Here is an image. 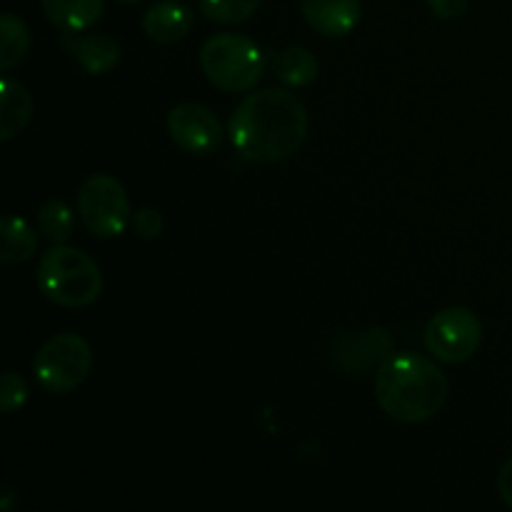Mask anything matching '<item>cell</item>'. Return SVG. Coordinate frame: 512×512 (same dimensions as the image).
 <instances>
[{"label":"cell","instance_id":"cell-1","mask_svg":"<svg viewBox=\"0 0 512 512\" xmlns=\"http://www.w3.org/2000/svg\"><path fill=\"white\" fill-rule=\"evenodd\" d=\"M310 118L303 100L283 88L250 93L235 108L228 133L245 160L280 163L293 158L308 138Z\"/></svg>","mask_w":512,"mask_h":512},{"label":"cell","instance_id":"cell-2","mask_svg":"<svg viewBox=\"0 0 512 512\" xmlns=\"http://www.w3.org/2000/svg\"><path fill=\"white\" fill-rule=\"evenodd\" d=\"M450 385L433 360L398 353L375 373V398L383 413L398 423L415 425L435 418L448 400Z\"/></svg>","mask_w":512,"mask_h":512},{"label":"cell","instance_id":"cell-3","mask_svg":"<svg viewBox=\"0 0 512 512\" xmlns=\"http://www.w3.org/2000/svg\"><path fill=\"white\" fill-rule=\"evenodd\" d=\"M35 280L50 303L70 310L88 308L103 293V273L98 263L88 253L65 243L45 250Z\"/></svg>","mask_w":512,"mask_h":512},{"label":"cell","instance_id":"cell-4","mask_svg":"<svg viewBox=\"0 0 512 512\" xmlns=\"http://www.w3.org/2000/svg\"><path fill=\"white\" fill-rule=\"evenodd\" d=\"M200 68L223 93H248L263 78L265 55L245 35L218 33L205 40L200 50Z\"/></svg>","mask_w":512,"mask_h":512},{"label":"cell","instance_id":"cell-5","mask_svg":"<svg viewBox=\"0 0 512 512\" xmlns=\"http://www.w3.org/2000/svg\"><path fill=\"white\" fill-rule=\"evenodd\" d=\"M93 370V350L75 333L53 335L35 353L33 373L40 388L50 395H68L85 383Z\"/></svg>","mask_w":512,"mask_h":512},{"label":"cell","instance_id":"cell-6","mask_svg":"<svg viewBox=\"0 0 512 512\" xmlns=\"http://www.w3.org/2000/svg\"><path fill=\"white\" fill-rule=\"evenodd\" d=\"M78 213L85 230L103 240L123 235L125 228L130 225V218H133L123 183L108 173L90 175L80 185Z\"/></svg>","mask_w":512,"mask_h":512},{"label":"cell","instance_id":"cell-7","mask_svg":"<svg viewBox=\"0 0 512 512\" xmlns=\"http://www.w3.org/2000/svg\"><path fill=\"white\" fill-rule=\"evenodd\" d=\"M483 343V323L463 305H453L433 315L425 328V348L445 365H460L473 358Z\"/></svg>","mask_w":512,"mask_h":512},{"label":"cell","instance_id":"cell-8","mask_svg":"<svg viewBox=\"0 0 512 512\" xmlns=\"http://www.w3.org/2000/svg\"><path fill=\"white\" fill-rule=\"evenodd\" d=\"M168 133L178 148L193 155H210L223 143V123L200 103H180L168 115Z\"/></svg>","mask_w":512,"mask_h":512},{"label":"cell","instance_id":"cell-9","mask_svg":"<svg viewBox=\"0 0 512 512\" xmlns=\"http://www.w3.org/2000/svg\"><path fill=\"white\" fill-rule=\"evenodd\" d=\"M395 338L385 328L353 330V333L338 335L330 348L335 368L348 375H363L373 368H380L388 358H393Z\"/></svg>","mask_w":512,"mask_h":512},{"label":"cell","instance_id":"cell-10","mask_svg":"<svg viewBox=\"0 0 512 512\" xmlns=\"http://www.w3.org/2000/svg\"><path fill=\"white\" fill-rule=\"evenodd\" d=\"M60 48L90 75H105L120 63V45L113 35L75 30L60 35Z\"/></svg>","mask_w":512,"mask_h":512},{"label":"cell","instance_id":"cell-11","mask_svg":"<svg viewBox=\"0 0 512 512\" xmlns=\"http://www.w3.org/2000/svg\"><path fill=\"white\" fill-rule=\"evenodd\" d=\"M300 13L315 33L325 38H345L363 15L360 0H300Z\"/></svg>","mask_w":512,"mask_h":512},{"label":"cell","instance_id":"cell-12","mask_svg":"<svg viewBox=\"0 0 512 512\" xmlns=\"http://www.w3.org/2000/svg\"><path fill=\"white\" fill-rule=\"evenodd\" d=\"M195 25V13L190 5L178 3V0H160L150 5L143 15V33L158 45H175Z\"/></svg>","mask_w":512,"mask_h":512},{"label":"cell","instance_id":"cell-13","mask_svg":"<svg viewBox=\"0 0 512 512\" xmlns=\"http://www.w3.org/2000/svg\"><path fill=\"white\" fill-rule=\"evenodd\" d=\"M33 118V95L23 83L3 78L0 83V140L8 143L25 130Z\"/></svg>","mask_w":512,"mask_h":512},{"label":"cell","instance_id":"cell-14","mask_svg":"<svg viewBox=\"0 0 512 512\" xmlns=\"http://www.w3.org/2000/svg\"><path fill=\"white\" fill-rule=\"evenodd\" d=\"M40 8L60 33H75L98 23L103 15V0H40Z\"/></svg>","mask_w":512,"mask_h":512},{"label":"cell","instance_id":"cell-15","mask_svg":"<svg viewBox=\"0 0 512 512\" xmlns=\"http://www.w3.org/2000/svg\"><path fill=\"white\" fill-rule=\"evenodd\" d=\"M0 238H3V248H0V263L3 265L25 263L38 253V228H33L28 220L18 218V215H8L3 220Z\"/></svg>","mask_w":512,"mask_h":512},{"label":"cell","instance_id":"cell-16","mask_svg":"<svg viewBox=\"0 0 512 512\" xmlns=\"http://www.w3.org/2000/svg\"><path fill=\"white\" fill-rule=\"evenodd\" d=\"M273 73L288 88H305L318 78V58L308 48H285L273 55Z\"/></svg>","mask_w":512,"mask_h":512},{"label":"cell","instance_id":"cell-17","mask_svg":"<svg viewBox=\"0 0 512 512\" xmlns=\"http://www.w3.org/2000/svg\"><path fill=\"white\" fill-rule=\"evenodd\" d=\"M30 43H33V38H30V30L23 18H18L15 13L0 15V68L5 73L23 63Z\"/></svg>","mask_w":512,"mask_h":512},{"label":"cell","instance_id":"cell-18","mask_svg":"<svg viewBox=\"0 0 512 512\" xmlns=\"http://www.w3.org/2000/svg\"><path fill=\"white\" fill-rule=\"evenodd\" d=\"M35 228L48 243H68L75 233V215L65 200H45L38 213H35Z\"/></svg>","mask_w":512,"mask_h":512},{"label":"cell","instance_id":"cell-19","mask_svg":"<svg viewBox=\"0 0 512 512\" xmlns=\"http://www.w3.org/2000/svg\"><path fill=\"white\" fill-rule=\"evenodd\" d=\"M263 0H200V13L213 23L233 25L253 18Z\"/></svg>","mask_w":512,"mask_h":512},{"label":"cell","instance_id":"cell-20","mask_svg":"<svg viewBox=\"0 0 512 512\" xmlns=\"http://www.w3.org/2000/svg\"><path fill=\"white\" fill-rule=\"evenodd\" d=\"M25 403H28V383L15 370H5L0 380V410L5 415H13Z\"/></svg>","mask_w":512,"mask_h":512},{"label":"cell","instance_id":"cell-21","mask_svg":"<svg viewBox=\"0 0 512 512\" xmlns=\"http://www.w3.org/2000/svg\"><path fill=\"white\" fill-rule=\"evenodd\" d=\"M130 225H133V230L138 238L153 240L163 233L165 220H163V215H160V210L140 208V210H135L133 218H130Z\"/></svg>","mask_w":512,"mask_h":512},{"label":"cell","instance_id":"cell-22","mask_svg":"<svg viewBox=\"0 0 512 512\" xmlns=\"http://www.w3.org/2000/svg\"><path fill=\"white\" fill-rule=\"evenodd\" d=\"M468 3L470 0H428L430 10H433L438 18H458V15H463L465 10H468Z\"/></svg>","mask_w":512,"mask_h":512},{"label":"cell","instance_id":"cell-23","mask_svg":"<svg viewBox=\"0 0 512 512\" xmlns=\"http://www.w3.org/2000/svg\"><path fill=\"white\" fill-rule=\"evenodd\" d=\"M498 493L503 498V503L512 510V458L500 468L498 475Z\"/></svg>","mask_w":512,"mask_h":512},{"label":"cell","instance_id":"cell-24","mask_svg":"<svg viewBox=\"0 0 512 512\" xmlns=\"http://www.w3.org/2000/svg\"><path fill=\"white\" fill-rule=\"evenodd\" d=\"M118 3H125V5H133V3H140V0H118Z\"/></svg>","mask_w":512,"mask_h":512}]
</instances>
